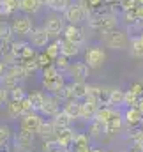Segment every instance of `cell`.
I'll return each mask as SVG.
<instances>
[{
  "label": "cell",
  "mask_w": 143,
  "mask_h": 152,
  "mask_svg": "<svg viewBox=\"0 0 143 152\" xmlns=\"http://www.w3.org/2000/svg\"><path fill=\"white\" fill-rule=\"evenodd\" d=\"M127 152H143L142 149H138V147H133V149H129Z\"/></svg>",
  "instance_id": "11a10c76"
},
{
  "label": "cell",
  "mask_w": 143,
  "mask_h": 152,
  "mask_svg": "<svg viewBox=\"0 0 143 152\" xmlns=\"http://www.w3.org/2000/svg\"><path fill=\"white\" fill-rule=\"evenodd\" d=\"M50 39L51 37H50V34L46 32L44 27H37V28H34L30 32V42H32L34 48H46L51 42Z\"/></svg>",
  "instance_id": "2e32d148"
},
{
  "label": "cell",
  "mask_w": 143,
  "mask_h": 152,
  "mask_svg": "<svg viewBox=\"0 0 143 152\" xmlns=\"http://www.w3.org/2000/svg\"><path fill=\"white\" fill-rule=\"evenodd\" d=\"M12 36H14L12 27L9 23H5V21H0V42L2 44H9Z\"/></svg>",
  "instance_id": "1f68e13d"
},
{
  "label": "cell",
  "mask_w": 143,
  "mask_h": 152,
  "mask_svg": "<svg viewBox=\"0 0 143 152\" xmlns=\"http://www.w3.org/2000/svg\"><path fill=\"white\" fill-rule=\"evenodd\" d=\"M99 108H101L99 99H96V97H87V99H83V101H81V118L87 120V122L94 120V117H96V113H97Z\"/></svg>",
  "instance_id": "9c48e42d"
},
{
  "label": "cell",
  "mask_w": 143,
  "mask_h": 152,
  "mask_svg": "<svg viewBox=\"0 0 143 152\" xmlns=\"http://www.w3.org/2000/svg\"><path fill=\"white\" fill-rule=\"evenodd\" d=\"M113 4H117V0H104V5H113Z\"/></svg>",
  "instance_id": "db71d44e"
},
{
  "label": "cell",
  "mask_w": 143,
  "mask_h": 152,
  "mask_svg": "<svg viewBox=\"0 0 143 152\" xmlns=\"http://www.w3.org/2000/svg\"><path fill=\"white\" fill-rule=\"evenodd\" d=\"M101 92H103V87H101V85L88 83V96H87V97H96V99H99Z\"/></svg>",
  "instance_id": "f6af8a7d"
},
{
  "label": "cell",
  "mask_w": 143,
  "mask_h": 152,
  "mask_svg": "<svg viewBox=\"0 0 143 152\" xmlns=\"http://www.w3.org/2000/svg\"><path fill=\"white\" fill-rule=\"evenodd\" d=\"M142 83H143V81H142ZM142 97H143V96H142Z\"/></svg>",
  "instance_id": "91938a15"
},
{
  "label": "cell",
  "mask_w": 143,
  "mask_h": 152,
  "mask_svg": "<svg viewBox=\"0 0 143 152\" xmlns=\"http://www.w3.org/2000/svg\"><path fill=\"white\" fill-rule=\"evenodd\" d=\"M46 53L55 60V58L60 55V41H51V42L46 46Z\"/></svg>",
  "instance_id": "f35d334b"
},
{
  "label": "cell",
  "mask_w": 143,
  "mask_h": 152,
  "mask_svg": "<svg viewBox=\"0 0 143 152\" xmlns=\"http://www.w3.org/2000/svg\"><path fill=\"white\" fill-rule=\"evenodd\" d=\"M124 122L129 129H136L143 124V113L134 106V108H125L124 112Z\"/></svg>",
  "instance_id": "9a60e30c"
},
{
  "label": "cell",
  "mask_w": 143,
  "mask_h": 152,
  "mask_svg": "<svg viewBox=\"0 0 143 152\" xmlns=\"http://www.w3.org/2000/svg\"><path fill=\"white\" fill-rule=\"evenodd\" d=\"M53 64H55V67H57L60 73H64V71L67 73L72 62H69V58H67V57H64V55H58V57L55 58V62H53Z\"/></svg>",
  "instance_id": "e575fe53"
},
{
  "label": "cell",
  "mask_w": 143,
  "mask_h": 152,
  "mask_svg": "<svg viewBox=\"0 0 143 152\" xmlns=\"http://www.w3.org/2000/svg\"><path fill=\"white\" fill-rule=\"evenodd\" d=\"M92 152H104L103 149H96V147H92Z\"/></svg>",
  "instance_id": "9f6ffc18"
},
{
  "label": "cell",
  "mask_w": 143,
  "mask_h": 152,
  "mask_svg": "<svg viewBox=\"0 0 143 152\" xmlns=\"http://www.w3.org/2000/svg\"><path fill=\"white\" fill-rule=\"evenodd\" d=\"M44 28L50 34V37H58L60 34H64L66 25H64V20L60 16H48L44 21Z\"/></svg>",
  "instance_id": "4fadbf2b"
},
{
  "label": "cell",
  "mask_w": 143,
  "mask_h": 152,
  "mask_svg": "<svg viewBox=\"0 0 143 152\" xmlns=\"http://www.w3.org/2000/svg\"><path fill=\"white\" fill-rule=\"evenodd\" d=\"M124 113L118 110V108H113V113L109 117V120L106 122V134L108 136H115L117 133L122 131L124 127Z\"/></svg>",
  "instance_id": "ba28073f"
},
{
  "label": "cell",
  "mask_w": 143,
  "mask_h": 152,
  "mask_svg": "<svg viewBox=\"0 0 143 152\" xmlns=\"http://www.w3.org/2000/svg\"><path fill=\"white\" fill-rule=\"evenodd\" d=\"M60 75H62V73L55 67V64H53V66L44 67V69H42V87H46L48 83H51L53 80H57Z\"/></svg>",
  "instance_id": "f546056e"
},
{
  "label": "cell",
  "mask_w": 143,
  "mask_h": 152,
  "mask_svg": "<svg viewBox=\"0 0 143 152\" xmlns=\"http://www.w3.org/2000/svg\"><path fill=\"white\" fill-rule=\"evenodd\" d=\"M83 4V7L90 12L92 9H99L101 5H104V0H80Z\"/></svg>",
  "instance_id": "7bdbcfd3"
},
{
  "label": "cell",
  "mask_w": 143,
  "mask_h": 152,
  "mask_svg": "<svg viewBox=\"0 0 143 152\" xmlns=\"http://www.w3.org/2000/svg\"><path fill=\"white\" fill-rule=\"evenodd\" d=\"M34 138H36V133L32 131H27V129H21L18 131L16 138H14V145H16V152L20 151H28L34 143Z\"/></svg>",
  "instance_id": "8fae6325"
},
{
  "label": "cell",
  "mask_w": 143,
  "mask_h": 152,
  "mask_svg": "<svg viewBox=\"0 0 143 152\" xmlns=\"http://www.w3.org/2000/svg\"><path fill=\"white\" fill-rule=\"evenodd\" d=\"M64 39H67V41H71V42H76V44H80L81 46V42L85 41V34H83V30L78 27V25H67L66 28H64Z\"/></svg>",
  "instance_id": "ac0fdd59"
},
{
  "label": "cell",
  "mask_w": 143,
  "mask_h": 152,
  "mask_svg": "<svg viewBox=\"0 0 143 152\" xmlns=\"http://www.w3.org/2000/svg\"><path fill=\"white\" fill-rule=\"evenodd\" d=\"M0 85H2L4 88H7V90H12L14 87L20 85V80H18V76L14 75L12 71H9V67H7L5 75L2 76V80H0Z\"/></svg>",
  "instance_id": "83f0119b"
},
{
  "label": "cell",
  "mask_w": 143,
  "mask_h": 152,
  "mask_svg": "<svg viewBox=\"0 0 143 152\" xmlns=\"http://www.w3.org/2000/svg\"><path fill=\"white\" fill-rule=\"evenodd\" d=\"M37 62H39V66L44 69V67H48V66H53V58L46 53V51H42V53H37Z\"/></svg>",
  "instance_id": "b9f144b4"
},
{
  "label": "cell",
  "mask_w": 143,
  "mask_h": 152,
  "mask_svg": "<svg viewBox=\"0 0 143 152\" xmlns=\"http://www.w3.org/2000/svg\"><path fill=\"white\" fill-rule=\"evenodd\" d=\"M9 101H11V97H9V90L4 88V87L0 85V108H2L4 104H7Z\"/></svg>",
  "instance_id": "7dc6e473"
},
{
  "label": "cell",
  "mask_w": 143,
  "mask_h": 152,
  "mask_svg": "<svg viewBox=\"0 0 143 152\" xmlns=\"http://www.w3.org/2000/svg\"><path fill=\"white\" fill-rule=\"evenodd\" d=\"M51 122H53V126H55L57 129H67V127H71L72 118L66 113L64 110H60L55 117H51Z\"/></svg>",
  "instance_id": "d4e9b609"
},
{
  "label": "cell",
  "mask_w": 143,
  "mask_h": 152,
  "mask_svg": "<svg viewBox=\"0 0 143 152\" xmlns=\"http://www.w3.org/2000/svg\"><path fill=\"white\" fill-rule=\"evenodd\" d=\"M5 106H7V113H9L11 118H21L25 113L32 112V103H30L28 96L25 99H21V101H12L11 99Z\"/></svg>",
  "instance_id": "5b68a950"
},
{
  "label": "cell",
  "mask_w": 143,
  "mask_h": 152,
  "mask_svg": "<svg viewBox=\"0 0 143 152\" xmlns=\"http://www.w3.org/2000/svg\"><path fill=\"white\" fill-rule=\"evenodd\" d=\"M62 110L69 115L72 120L81 118V101H78V99H69V101H64Z\"/></svg>",
  "instance_id": "ffe728a7"
},
{
  "label": "cell",
  "mask_w": 143,
  "mask_h": 152,
  "mask_svg": "<svg viewBox=\"0 0 143 152\" xmlns=\"http://www.w3.org/2000/svg\"><path fill=\"white\" fill-rule=\"evenodd\" d=\"M88 134L92 138H103L106 134V124H103V122H99L96 118L90 120L88 122Z\"/></svg>",
  "instance_id": "484cf974"
},
{
  "label": "cell",
  "mask_w": 143,
  "mask_h": 152,
  "mask_svg": "<svg viewBox=\"0 0 143 152\" xmlns=\"http://www.w3.org/2000/svg\"><path fill=\"white\" fill-rule=\"evenodd\" d=\"M46 5L53 12H66V9L71 5V0H48Z\"/></svg>",
  "instance_id": "d6a6232c"
},
{
  "label": "cell",
  "mask_w": 143,
  "mask_h": 152,
  "mask_svg": "<svg viewBox=\"0 0 143 152\" xmlns=\"http://www.w3.org/2000/svg\"><path fill=\"white\" fill-rule=\"evenodd\" d=\"M117 25H118L117 16H113V14H104V12L90 20V27H92L94 30L101 32V34H108V32H111V30H117Z\"/></svg>",
  "instance_id": "6da1fadb"
},
{
  "label": "cell",
  "mask_w": 143,
  "mask_h": 152,
  "mask_svg": "<svg viewBox=\"0 0 143 152\" xmlns=\"http://www.w3.org/2000/svg\"><path fill=\"white\" fill-rule=\"evenodd\" d=\"M21 0H0V16H11L16 11H20Z\"/></svg>",
  "instance_id": "7402d4cb"
},
{
  "label": "cell",
  "mask_w": 143,
  "mask_h": 152,
  "mask_svg": "<svg viewBox=\"0 0 143 152\" xmlns=\"http://www.w3.org/2000/svg\"><path fill=\"white\" fill-rule=\"evenodd\" d=\"M12 138V129L5 124H0V145H5L9 143Z\"/></svg>",
  "instance_id": "8d00e7d4"
},
{
  "label": "cell",
  "mask_w": 143,
  "mask_h": 152,
  "mask_svg": "<svg viewBox=\"0 0 143 152\" xmlns=\"http://www.w3.org/2000/svg\"><path fill=\"white\" fill-rule=\"evenodd\" d=\"M69 85H71V92L74 99H78V101L87 99V96H88V83H85V81H71Z\"/></svg>",
  "instance_id": "44dd1931"
},
{
  "label": "cell",
  "mask_w": 143,
  "mask_h": 152,
  "mask_svg": "<svg viewBox=\"0 0 143 152\" xmlns=\"http://www.w3.org/2000/svg\"><path fill=\"white\" fill-rule=\"evenodd\" d=\"M12 27V32L18 34V36H30V32L34 30L32 27V20L25 14V16H16L11 23Z\"/></svg>",
  "instance_id": "30bf717a"
},
{
  "label": "cell",
  "mask_w": 143,
  "mask_h": 152,
  "mask_svg": "<svg viewBox=\"0 0 143 152\" xmlns=\"http://www.w3.org/2000/svg\"><path fill=\"white\" fill-rule=\"evenodd\" d=\"M111 113H113V106H101L94 118L99 120V122H103V124H106L108 120H109V117H111Z\"/></svg>",
  "instance_id": "836d02e7"
},
{
  "label": "cell",
  "mask_w": 143,
  "mask_h": 152,
  "mask_svg": "<svg viewBox=\"0 0 143 152\" xmlns=\"http://www.w3.org/2000/svg\"><path fill=\"white\" fill-rule=\"evenodd\" d=\"M104 44L111 50H125L131 44V39L124 30L117 28V30H111V32L104 34Z\"/></svg>",
  "instance_id": "7a4b0ae2"
},
{
  "label": "cell",
  "mask_w": 143,
  "mask_h": 152,
  "mask_svg": "<svg viewBox=\"0 0 143 152\" xmlns=\"http://www.w3.org/2000/svg\"><path fill=\"white\" fill-rule=\"evenodd\" d=\"M9 97H11L12 101H21V99H25V97H27V94H25V88H23L21 85L14 87L12 90H9Z\"/></svg>",
  "instance_id": "ab89813d"
},
{
  "label": "cell",
  "mask_w": 143,
  "mask_h": 152,
  "mask_svg": "<svg viewBox=\"0 0 143 152\" xmlns=\"http://www.w3.org/2000/svg\"><path fill=\"white\" fill-rule=\"evenodd\" d=\"M11 51L16 57V60H28V58H36L37 53L32 48V42H11Z\"/></svg>",
  "instance_id": "8992f818"
},
{
  "label": "cell",
  "mask_w": 143,
  "mask_h": 152,
  "mask_svg": "<svg viewBox=\"0 0 143 152\" xmlns=\"http://www.w3.org/2000/svg\"><path fill=\"white\" fill-rule=\"evenodd\" d=\"M20 64L25 67V71H27L28 75L36 73L37 69L41 67V66H39V62H37V57H36V58H28V60H20Z\"/></svg>",
  "instance_id": "74e56055"
},
{
  "label": "cell",
  "mask_w": 143,
  "mask_h": 152,
  "mask_svg": "<svg viewBox=\"0 0 143 152\" xmlns=\"http://www.w3.org/2000/svg\"><path fill=\"white\" fill-rule=\"evenodd\" d=\"M92 142V136L88 133H76V138H74V147H80V145H90Z\"/></svg>",
  "instance_id": "60d3db41"
},
{
  "label": "cell",
  "mask_w": 143,
  "mask_h": 152,
  "mask_svg": "<svg viewBox=\"0 0 143 152\" xmlns=\"http://www.w3.org/2000/svg\"><path fill=\"white\" fill-rule=\"evenodd\" d=\"M131 140H133L134 147H138V149H142L143 151V129H134Z\"/></svg>",
  "instance_id": "ee69618b"
},
{
  "label": "cell",
  "mask_w": 143,
  "mask_h": 152,
  "mask_svg": "<svg viewBox=\"0 0 143 152\" xmlns=\"http://www.w3.org/2000/svg\"><path fill=\"white\" fill-rule=\"evenodd\" d=\"M129 90L133 92V94H136V96H143V83H133L131 87H129Z\"/></svg>",
  "instance_id": "c3c4849f"
},
{
  "label": "cell",
  "mask_w": 143,
  "mask_h": 152,
  "mask_svg": "<svg viewBox=\"0 0 143 152\" xmlns=\"http://www.w3.org/2000/svg\"><path fill=\"white\" fill-rule=\"evenodd\" d=\"M109 152H117V151H109Z\"/></svg>",
  "instance_id": "680465c9"
},
{
  "label": "cell",
  "mask_w": 143,
  "mask_h": 152,
  "mask_svg": "<svg viewBox=\"0 0 143 152\" xmlns=\"http://www.w3.org/2000/svg\"><path fill=\"white\" fill-rule=\"evenodd\" d=\"M41 4H42V5H46V4H48V0H41Z\"/></svg>",
  "instance_id": "6f0895ef"
},
{
  "label": "cell",
  "mask_w": 143,
  "mask_h": 152,
  "mask_svg": "<svg viewBox=\"0 0 143 152\" xmlns=\"http://www.w3.org/2000/svg\"><path fill=\"white\" fill-rule=\"evenodd\" d=\"M37 134H39V138H41L42 142H55L57 127L53 126V122H51V120L42 122V124H41V127H39V131H37Z\"/></svg>",
  "instance_id": "d6986e66"
},
{
  "label": "cell",
  "mask_w": 143,
  "mask_h": 152,
  "mask_svg": "<svg viewBox=\"0 0 143 152\" xmlns=\"http://www.w3.org/2000/svg\"><path fill=\"white\" fill-rule=\"evenodd\" d=\"M136 108H138V110H140V112L143 113V97L140 99V103H138V106H136Z\"/></svg>",
  "instance_id": "f5cc1de1"
},
{
  "label": "cell",
  "mask_w": 143,
  "mask_h": 152,
  "mask_svg": "<svg viewBox=\"0 0 143 152\" xmlns=\"http://www.w3.org/2000/svg\"><path fill=\"white\" fill-rule=\"evenodd\" d=\"M72 152H92V145H80V147H74Z\"/></svg>",
  "instance_id": "f907efd6"
},
{
  "label": "cell",
  "mask_w": 143,
  "mask_h": 152,
  "mask_svg": "<svg viewBox=\"0 0 143 152\" xmlns=\"http://www.w3.org/2000/svg\"><path fill=\"white\" fill-rule=\"evenodd\" d=\"M88 14H90V12L83 7L81 2H74V4H71V5L66 9L64 20H66L69 25H78V23H81V21L85 20V16H88Z\"/></svg>",
  "instance_id": "277c9868"
},
{
  "label": "cell",
  "mask_w": 143,
  "mask_h": 152,
  "mask_svg": "<svg viewBox=\"0 0 143 152\" xmlns=\"http://www.w3.org/2000/svg\"><path fill=\"white\" fill-rule=\"evenodd\" d=\"M88 71L90 67L87 66V62H72L67 75L71 76L72 81H85L88 78Z\"/></svg>",
  "instance_id": "5bb4252c"
},
{
  "label": "cell",
  "mask_w": 143,
  "mask_h": 152,
  "mask_svg": "<svg viewBox=\"0 0 143 152\" xmlns=\"http://www.w3.org/2000/svg\"><path fill=\"white\" fill-rule=\"evenodd\" d=\"M85 62L90 69H99L106 62V51L101 46H90L85 51Z\"/></svg>",
  "instance_id": "3957f363"
},
{
  "label": "cell",
  "mask_w": 143,
  "mask_h": 152,
  "mask_svg": "<svg viewBox=\"0 0 143 152\" xmlns=\"http://www.w3.org/2000/svg\"><path fill=\"white\" fill-rule=\"evenodd\" d=\"M78 53H80V44L71 42V41H67V39H62V41H60V55L71 58V57H76Z\"/></svg>",
  "instance_id": "603a6c76"
},
{
  "label": "cell",
  "mask_w": 143,
  "mask_h": 152,
  "mask_svg": "<svg viewBox=\"0 0 143 152\" xmlns=\"http://www.w3.org/2000/svg\"><path fill=\"white\" fill-rule=\"evenodd\" d=\"M134 12H136V18H138V23H143V5H138V7L134 9Z\"/></svg>",
  "instance_id": "681fc988"
},
{
  "label": "cell",
  "mask_w": 143,
  "mask_h": 152,
  "mask_svg": "<svg viewBox=\"0 0 143 152\" xmlns=\"http://www.w3.org/2000/svg\"><path fill=\"white\" fill-rule=\"evenodd\" d=\"M124 99H125V90L111 88V92H109V106L120 108V106H124Z\"/></svg>",
  "instance_id": "4316f807"
},
{
  "label": "cell",
  "mask_w": 143,
  "mask_h": 152,
  "mask_svg": "<svg viewBox=\"0 0 143 152\" xmlns=\"http://www.w3.org/2000/svg\"><path fill=\"white\" fill-rule=\"evenodd\" d=\"M5 71H7V64L0 60V80H2V76L5 75Z\"/></svg>",
  "instance_id": "816d5d0a"
},
{
  "label": "cell",
  "mask_w": 143,
  "mask_h": 152,
  "mask_svg": "<svg viewBox=\"0 0 143 152\" xmlns=\"http://www.w3.org/2000/svg\"><path fill=\"white\" fill-rule=\"evenodd\" d=\"M42 122L44 120L41 118L39 112H28V113H25L20 118V127L21 129H27V131H32V133L37 134V131H39V127H41Z\"/></svg>",
  "instance_id": "52a82bcc"
},
{
  "label": "cell",
  "mask_w": 143,
  "mask_h": 152,
  "mask_svg": "<svg viewBox=\"0 0 143 152\" xmlns=\"http://www.w3.org/2000/svg\"><path fill=\"white\" fill-rule=\"evenodd\" d=\"M41 7H42L41 0H21V4H20V11L23 14H27V16L36 14Z\"/></svg>",
  "instance_id": "cb8c5ba5"
},
{
  "label": "cell",
  "mask_w": 143,
  "mask_h": 152,
  "mask_svg": "<svg viewBox=\"0 0 143 152\" xmlns=\"http://www.w3.org/2000/svg\"><path fill=\"white\" fill-rule=\"evenodd\" d=\"M60 101L57 96L53 94H46V101H44V106L41 110V113L46 115V117H55V115L60 112Z\"/></svg>",
  "instance_id": "e0dca14e"
},
{
  "label": "cell",
  "mask_w": 143,
  "mask_h": 152,
  "mask_svg": "<svg viewBox=\"0 0 143 152\" xmlns=\"http://www.w3.org/2000/svg\"><path fill=\"white\" fill-rule=\"evenodd\" d=\"M28 99H30V103H32V112H39L41 113V110H42V106H44V101H46V94H42V92H32V94H28Z\"/></svg>",
  "instance_id": "f1b7e54d"
},
{
  "label": "cell",
  "mask_w": 143,
  "mask_h": 152,
  "mask_svg": "<svg viewBox=\"0 0 143 152\" xmlns=\"http://www.w3.org/2000/svg\"><path fill=\"white\" fill-rule=\"evenodd\" d=\"M118 5L122 7V11H133L138 7V0H118Z\"/></svg>",
  "instance_id": "bcb514c9"
},
{
  "label": "cell",
  "mask_w": 143,
  "mask_h": 152,
  "mask_svg": "<svg viewBox=\"0 0 143 152\" xmlns=\"http://www.w3.org/2000/svg\"><path fill=\"white\" fill-rule=\"evenodd\" d=\"M131 55L136 58H143V32L131 39Z\"/></svg>",
  "instance_id": "4dcf8cb0"
},
{
  "label": "cell",
  "mask_w": 143,
  "mask_h": 152,
  "mask_svg": "<svg viewBox=\"0 0 143 152\" xmlns=\"http://www.w3.org/2000/svg\"><path fill=\"white\" fill-rule=\"evenodd\" d=\"M74 138H76V133L72 131L71 127H67V129H57L55 143H57V147H62V149L69 151L71 147H74Z\"/></svg>",
  "instance_id": "7c38bea8"
},
{
  "label": "cell",
  "mask_w": 143,
  "mask_h": 152,
  "mask_svg": "<svg viewBox=\"0 0 143 152\" xmlns=\"http://www.w3.org/2000/svg\"><path fill=\"white\" fill-rule=\"evenodd\" d=\"M140 99H142L140 96L133 94L131 90H125V99H124V106H125V108H134V106H138Z\"/></svg>",
  "instance_id": "d590c367"
}]
</instances>
